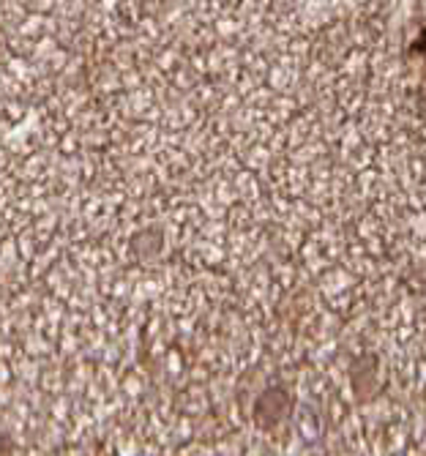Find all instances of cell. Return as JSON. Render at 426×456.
I'll return each mask as SVG.
<instances>
[{
  "instance_id": "1",
  "label": "cell",
  "mask_w": 426,
  "mask_h": 456,
  "mask_svg": "<svg viewBox=\"0 0 426 456\" xmlns=\"http://www.w3.org/2000/svg\"><path fill=\"white\" fill-rule=\"evenodd\" d=\"M292 410V396H290V388L284 386H268L258 399H254V407H251V421L254 427L260 429H276Z\"/></svg>"
},
{
  "instance_id": "2",
  "label": "cell",
  "mask_w": 426,
  "mask_h": 456,
  "mask_svg": "<svg viewBox=\"0 0 426 456\" xmlns=\"http://www.w3.org/2000/svg\"><path fill=\"white\" fill-rule=\"evenodd\" d=\"M410 53H415V55L426 58V30H421V33H418V38L410 45Z\"/></svg>"
}]
</instances>
